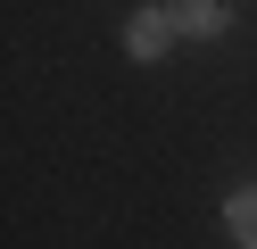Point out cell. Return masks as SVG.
Returning a JSON list of instances; mask_svg holds the SVG:
<instances>
[{
  "mask_svg": "<svg viewBox=\"0 0 257 249\" xmlns=\"http://www.w3.org/2000/svg\"><path fill=\"white\" fill-rule=\"evenodd\" d=\"M183 33H224V0H166Z\"/></svg>",
  "mask_w": 257,
  "mask_h": 249,
  "instance_id": "obj_3",
  "label": "cell"
},
{
  "mask_svg": "<svg viewBox=\"0 0 257 249\" xmlns=\"http://www.w3.org/2000/svg\"><path fill=\"white\" fill-rule=\"evenodd\" d=\"M224 224H232V241H240V249H257V183H240V191L224 199Z\"/></svg>",
  "mask_w": 257,
  "mask_h": 249,
  "instance_id": "obj_2",
  "label": "cell"
},
{
  "mask_svg": "<svg viewBox=\"0 0 257 249\" xmlns=\"http://www.w3.org/2000/svg\"><path fill=\"white\" fill-rule=\"evenodd\" d=\"M166 42H174V9H141L133 25H124V50H133V58H158Z\"/></svg>",
  "mask_w": 257,
  "mask_h": 249,
  "instance_id": "obj_1",
  "label": "cell"
}]
</instances>
